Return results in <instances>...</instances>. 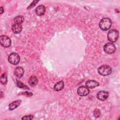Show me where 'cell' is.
Returning a JSON list of instances; mask_svg holds the SVG:
<instances>
[{"mask_svg":"<svg viewBox=\"0 0 120 120\" xmlns=\"http://www.w3.org/2000/svg\"><path fill=\"white\" fill-rule=\"evenodd\" d=\"M38 2V1H37V0H34V1H33L32 2V3L30 4V5L28 7V8H27V9H31V8H32L33 7H34L35 5H36V4H37V2Z\"/></svg>","mask_w":120,"mask_h":120,"instance_id":"cell-19","label":"cell"},{"mask_svg":"<svg viewBox=\"0 0 120 120\" xmlns=\"http://www.w3.org/2000/svg\"><path fill=\"white\" fill-rule=\"evenodd\" d=\"M29 84L30 86L33 87L36 86L38 83V79L37 77L34 75L31 76L28 80Z\"/></svg>","mask_w":120,"mask_h":120,"instance_id":"cell-14","label":"cell"},{"mask_svg":"<svg viewBox=\"0 0 120 120\" xmlns=\"http://www.w3.org/2000/svg\"><path fill=\"white\" fill-rule=\"evenodd\" d=\"M64 86V83L63 81H60L57 82L53 87V89L55 91H60L62 90Z\"/></svg>","mask_w":120,"mask_h":120,"instance_id":"cell-15","label":"cell"},{"mask_svg":"<svg viewBox=\"0 0 120 120\" xmlns=\"http://www.w3.org/2000/svg\"><path fill=\"white\" fill-rule=\"evenodd\" d=\"M107 38L109 41L111 42H115L119 38V32L115 29L110 30L107 34Z\"/></svg>","mask_w":120,"mask_h":120,"instance_id":"cell-3","label":"cell"},{"mask_svg":"<svg viewBox=\"0 0 120 120\" xmlns=\"http://www.w3.org/2000/svg\"><path fill=\"white\" fill-rule=\"evenodd\" d=\"M12 30L15 34H19L22 30V26L21 24L14 23L12 26Z\"/></svg>","mask_w":120,"mask_h":120,"instance_id":"cell-10","label":"cell"},{"mask_svg":"<svg viewBox=\"0 0 120 120\" xmlns=\"http://www.w3.org/2000/svg\"><path fill=\"white\" fill-rule=\"evenodd\" d=\"M3 12H4V9H3V7H0V14H1Z\"/></svg>","mask_w":120,"mask_h":120,"instance_id":"cell-21","label":"cell"},{"mask_svg":"<svg viewBox=\"0 0 120 120\" xmlns=\"http://www.w3.org/2000/svg\"><path fill=\"white\" fill-rule=\"evenodd\" d=\"M45 7L42 5H40L36 8L35 9V13L38 15L41 16L45 14Z\"/></svg>","mask_w":120,"mask_h":120,"instance_id":"cell-11","label":"cell"},{"mask_svg":"<svg viewBox=\"0 0 120 120\" xmlns=\"http://www.w3.org/2000/svg\"><path fill=\"white\" fill-rule=\"evenodd\" d=\"M105 52L108 54L114 53L116 51V47L112 43H107L103 47Z\"/></svg>","mask_w":120,"mask_h":120,"instance_id":"cell-5","label":"cell"},{"mask_svg":"<svg viewBox=\"0 0 120 120\" xmlns=\"http://www.w3.org/2000/svg\"><path fill=\"white\" fill-rule=\"evenodd\" d=\"M109 96V93L105 90H101L98 92L97 97V98L101 100V101H105V100Z\"/></svg>","mask_w":120,"mask_h":120,"instance_id":"cell-8","label":"cell"},{"mask_svg":"<svg viewBox=\"0 0 120 120\" xmlns=\"http://www.w3.org/2000/svg\"><path fill=\"white\" fill-rule=\"evenodd\" d=\"M90 92L89 89L85 86H80L77 89V93L79 95L82 97L86 96Z\"/></svg>","mask_w":120,"mask_h":120,"instance_id":"cell-7","label":"cell"},{"mask_svg":"<svg viewBox=\"0 0 120 120\" xmlns=\"http://www.w3.org/2000/svg\"><path fill=\"white\" fill-rule=\"evenodd\" d=\"M20 60V58L19 55L15 52H13L11 53L8 57V62L13 65L17 64L19 62Z\"/></svg>","mask_w":120,"mask_h":120,"instance_id":"cell-4","label":"cell"},{"mask_svg":"<svg viewBox=\"0 0 120 120\" xmlns=\"http://www.w3.org/2000/svg\"><path fill=\"white\" fill-rule=\"evenodd\" d=\"M21 100H17L16 101H15L10 104L8 106V109L10 111L13 110L16 108H17L21 103Z\"/></svg>","mask_w":120,"mask_h":120,"instance_id":"cell-13","label":"cell"},{"mask_svg":"<svg viewBox=\"0 0 120 120\" xmlns=\"http://www.w3.org/2000/svg\"><path fill=\"white\" fill-rule=\"evenodd\" d=\"M112 24V21L110 19L108 18H104L100 21L99 26L101 30L106 31L108 30L111 27Z\"/></svg>","mask_w":120,"mask_h":120,"instance_id":"cell-1","label":"cell"},{"mask_svg":"<svg viewBox=\"0 0 120 120\" xmlns=\"http://www.w3.org/2000/svg\"><path fill=\"white\" fill-rule=\"evenodd\" d=\"M24 20V18L23 16L22 15H18L14 18V22H15V23L22 24Z\"/></svg>","mask_w":120,"mask_h":120,"instance_id":"cell-16","label":"cell"},{"mask_svg":"<svg viewBox=\"0 0 120 120\" xmlns=\"http://www.w3.org/2000/svg\"><path fill=\"white\" fill-rule=\"evenodd\" d=\"M0 81L1 83L3 85H5L7 83V75H6V73H4L3 74H2V75H1V77H0Z\"/></svg>","mask_w":120,"mask_h":120,"instance_id":"cell-17","label":"cell"},{"mask_svg":"<svg viewBox=\"0 0 120 120\" xmlns=\"http://www.w3.org/2000/svg\"><path fill=\"white\" fill-rule=\"evenodd\" d=\"M33 118V115H27L23 117L22 119V120H32Z\"/></svg>","mask_w":120,"mask_h":120,"instance_id":"cell-20","label":"cell"},{"mask_svg":"<svg viewBox=\"0 0 120 120\" xmlns=\"http://www.w3.org/2000/svg\"><path fill=\"white\" fill-rule=\"evenodd\" d=\"M98 72L103 76L108 75L112 73V68L109 65H103L98 68Z\"/></svg>","mask_w":120,"mask_h":120,"instance_id":"cell-2","label":"cell"},{"mask_svg":"<svg viewBox=\"0 0 120 120\" xmlns=\"http://www.w3.org/2000/svg\"><path fill=\"white\" fill-rule=\"evenodd\" d=\"M17 86L18 87L20 88H22V89H29V88L25 85L24 84H23L20 81H17Z\"/></svg>","mask_w":120,"mask_h":120,"instance_id":"cell-18","label":"cell"},{"mask_svg":"<svg viewBox=\"0 0 120 120\" xmlns=\"http://www.w3.org/2000/svg\"><path fill=\"white\" fill-rule=\"evenodd\" d=\"M99 85V83L95 80H88L85 82L86 86L89 89H93Z\"/></svg>","mask_w":120,"mask_h":120,"instance_id":"cell-9","label":"cell"},{"mask_svg":"<svg viewBox=\"0 0 120 120\" xmlns=\"http://www.w3.org/2000/svg\"><path fill=\"white\" fill-rule=\"evenodd\" d=\"M0 45L4 47H9L11 45V39L8 36L1 35L0 37Z\"/></svg>","mask_w":120,"mask_h":120,"instance_id":"cell-6","label":"cell"},{"mask_svg":"<svg viewBox=\"0 0 120 120\" xmlns=\"http://www.w3.org/2000/svg\"><path fill=\"white\" fill-rule=\"evenodd\" d=\"M24 69L20 67H18L15 69L14 71V74L17 78H20L23 76L24 74Z\"/></svg>","mask_w":120,"mask_h":120,"instance_id":"cell-12","label":"cell"}]
</instances>
